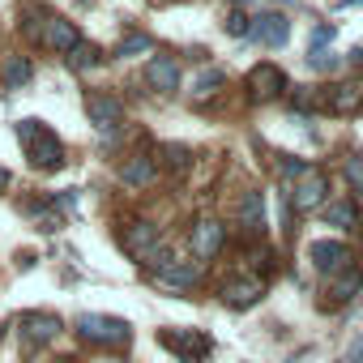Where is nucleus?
Returning <instances> with one entry per match:
<instances>
[{
    "instance_id": "39448f33",
    "label": "nucleus",
    "mask_w": 363,
    "mask_h": 363,
    "mask_svg": "<svg viewBox=\"0 0 363 363\" xmlns=\"http://www.w3.org/2000/svg\"><path fill=\"white\" fill-rule=\"evenodd\" d=\"M86 116H90V124L94 128H120L124 124V103L116 99V94H107V90H90L86 94Z\"/></svg>"
},
{
    "instance_id": "dca6fc26",
    "label": "nucleus",
    "mask_w": 363,
    "mask_h": 363,
    "mask_svg": "<svg viewBox=\"0 0 363 363\" xmlns=\"http://www.w3.org/2000/svg\"><path fill=\"white\" fill-rule=\"evenodd\" d=\"M235 214H240V227H244V231H252V235L265 231V197H261L257 189H248V193L240 197Z\"/></svg>"
},
{
    "instance_id": "20e7f679",
    "label": "nucleus",
    "mask_w": 363,
    "mask_h": 363,
    "mask_svg": "<svg viewBox=\"0 0 363 363\" xmlns=\"http://www.w3.org/2000/svg\"><path fill=\"white\" fill-rule=\"evenodd\" d=\"M189 244H193V257H197V261H214V257L223 252V244H227V227H223L218 218H197Z\"/></svg>"
},
{
    "instance_id": "2f4dec72",
    "label": "nucleus",
    "mask_w": 363,
    "mask_h": 363,
    "mask_svg": "<svg viewBox=\"0 0 363 363\" xmlns=\"http://www.w3.org/2000/svg\"><path fill=\"white\" fill-rule=\"evenodd\" d=\"M5 189H9V171H5V167H0V193H5Z\"/></svg>"
},
{
    "instance_id": "72a5a7b5",
    "label": "nucleus",
    "mask_w": 363,
    "mask_h": 363,
    "mask_svg": "<svg viewBox=\"0 0 363 363\" xmlns=\"http://www.w3.org/2000/svg\"><path fill=\"white\" fill-rule=\"evenodd\" d=\"M82 5H90V0H82Z\"/></svg>"
},
{
    "instance_id": "5701e85b",
    "label": "nucleus",
    "mask_w": 363,
    "mask_h": 363,
    "mask_svg": "<svg viewBox=\"0 0 363 363\" xmlns=\"http://www.w3.org/2000/svg\"><path fill=\"white\" fill-rule=\"evenodd\" d=\"M158 154H162V167H171V171H184V167L193 162V150H189V145H175V141L158 145Z\"/></svg>"
},
{
    "instance_id": "6ab92c4d",
    "label": "nucleus",
    "mask_w": 363,
    "mask_h": 363,
    "mask_svg": "<svg viewBox=\"0 0 363 363\" xmlns=\"http://www.w3.org/2000/svg\"><path fill=\"white\" fill-rule=\"evenodd\" d=\"M154 175H158V162L145 158V154H137V158H128V162L120 167V179H124L128 189H145V184H154Z\"/></svg>"
},
{
    "instance_id": "aec40b11",
    "label": "nucleus",
    "mask_w": 363,
    "mask_h": 363,
    "mask_svg": "<svg viewBox=\"0 0 363 363\" xmlns=\"http://www.w3.org/2000/svg\"><path fill=\"white\" fill-rule=\"evenodd\" d=\"M359 286H363V274H359L354 265H346V269L333 278V286H329V299H333V303H346V299H354V295H359Z\"/></svg>"
},
{
    "instance_id": "f8f14e48",
    "label": "nucleus",
    "mask_w": 363,
    "mask_h": 363,
    "mask_svg": "<svg viewBox=\"0 0 363 363\" xmlns=\"http://www.w3.org/2000/svg\"><path fill=\"white\" fill-rule=\"evenodd\" d=\"M308 261H312L320 274H337V269L350 265V252H346V244H337V240H312Z\"/></svg>"
},
{
    "instance_id": "c85d7f7f",
    "label": "nucleus",
    "mask_w": 363,
    "mask_h": 363,
    "mask_svg": "<svg viewBox=\"0 0 363 363\" xmlns=\"http://www.w3.org/2000/svg\"><path fill=\"white\" fill-rule=\"evenodd\" d=\"M329 39H333V26L325 22V26H316V30H312V43H308V52H320Z\"/></svg>"
},
{
    "instance_id": "7c9ffc66",
    "label": "nucleus",
    "mask_w": 363,
    "mask_h": 363,
    "mask_svg": "<svg viewBox=\"0 0 363 363\" xmlns=\"http://www.w3.org/2000/svg\"><path fill=\"white\" fill-rule=\"evenodd\" d=\"M342 363H363V333L346 346V359H342Z\"/></svg>"
},
{
    "instance_id": "f257e3e1",
    "label": "nucleus",
    "mask_w": 363,
    "mask_h": 363,
    "mask_svg": "<svg viewBox=\"0 0 363 363\" xmlns=\"http://www.w3.org/2000/svg\"><path fill=\"white\" fill-rule=\"evenodd\" d=\"M18 137H22V145H26V154H30L35 167H43V171H60V167H65V145H60V137H56L48 124L22 120V124H18Z\"/></svg>"
},
{
    "instance_id": "9d476101",
    "label": "nucleus",
    "mask_w": 363,
    "mask_h": 363,
    "mask_svg": "<svg viewBox=\"0 0 363 363\" xmlns=\"http://www.w3.org/2000/svg\"><path fill=\"white\" fill-rule=\"evenodd\" d=\"M325 193H329V184H325V175H320V167H312V171H308V175L299 179V184L291 189V206L308 214V210H316V206L325 201Z\"/></svg>"
},
{
    "instance_id": "4468645a",
    "label": "nucleus",
    "mask_w": 363,
    "mask_h": 363,
    "mask_svg": "<svg viewBox=\"0 0 363 363\" xmlns=\"http://www.w3.org/2000/svg\"><path fill=\"white\" fill-rule=\"evenodd\" d=\"M145 82H150V90H158V94H175V86H179V65H175V56H154V60L145 65Z\"/></svg>"
},
{
    "instance_id": "bb28decb",
    "label": "nucleus",
    "mask_w": 363,
    "mask_h": 363,
    "mask_svg": "<svg viewBox=\"0 0 363 363\" xmlns=\"http://www.w3.org/2000/svg\"><path fill=\"white\" fill-rule=\"evenodd\" d=\"M141 52H150V39H145V35H128V39L116 48V56H124V60H128V56H141Z\"/></svg>"
},
{
    "instance_id": "a211bd4d",
    "label": "nucleus",
    "mask_w": 363,
    "mask_h": 363,
    "mask_svg": "<svg viewBox=\"0 0 363 363\" xmlns=\"http://www.w3.org/2000/svg\"><path fill=\"white\" fill-rule=\"evenodd\" d=\"M120 244H124L128 257H141V252H150V248L158 244V231H154L150 223H128V227L120 231Z\"/></svg>"
},
{
    "instance_id": "7ed1b4c3",
    "label": "nucleus",
    "mask_w": 363,
    "mask_h": 363,
    "mask_svg": "<svg viewBox=\"0 0 363 363\" xmlns=\"http://www.w3.org/2000/svg\"><path fill=\"white\" fill-rule=\"evenodd\" d=\"M30 35H35L43 48H52V52H65V56H69L77 43H82V39H77V26H73L69 18H56V13H48V18H43V22H39Z\"/></svg>"
},
{
    "instance_id": "9b49d317",
    "label": "nucleus",
    "mask_w": 363,
    "mask_h": 363,
    "mask_svg": "<svg viewBox=\"0 0 363 363\" xmlns=\"http://www.w3.org/2000/svg\"><path fill=\"white\" fill-rule=\"evenodd\" d=\"M248 39H257V43H265V48H286L291 22H286L282 13H265V18L248 22Z\"/></svg>"
},
{
    "instance_id": "1a4fd4ad",
    "label": "nucleus",
    "mask_w": 363,
    "mask_h": 363,
    "mask_svg": "<svg viewBox=\"0 0 363 363\" xmlns=\"http://www.w3.org/2000/svg\"><path fill=\"white\" fill-rule=\"evenodd\" d=\"M320 107L329 116H359L363 111V86H325Z\"/></svg>"
},
{
    "instance_id": "0eeeda50",
    "label": "nucleus",
    "mask_w": 363,
    "mask_h": 363,
    "mask_svg": "<svg viewBox=\"0 0 363 363\" xmlns=\"http://www.w3.org/2000/svg\"><path fill=\"white\" fill-rule=\"evenodd\" d=\"M282 86H286V77H282V69L269 65V60L257 65V69L248 73V99H252V103H269V99H278Z\"/></svg>"
},
{
    "instance_id": "2eb2a0df",
    "label": "nucleus",
    "mask_w": 363,
    "mask_h": 363,
    "mask_svg": "<svg viewBox=\"0 0 363 363\" xmlns=\"http://www.w3.org/2000/svg\"><path fill=\"white\" fill-rule=\"evenodd\" d=\"M218 295H223L227 308H252V303L265 295V282H261V278H235V282H227Z\"/></svg>"
},
{
    "instance_id": "6e6552de",
    "label": "nucleus",
    "mask_w": 363,
    "mask_h": 363,
    "mask_svg": "<svg viewBox=\"0 0 363 363\" xmlns=\"http://www.w3.org/2000/svg\"><path fill=\"white\" fill-rule=\"evenodd\" d=\"M18 329H22L26 350H35V346L52 342V337L60 333V316H52V312H26V316L18 320Z\"/></svg>"
},
{
    "instance_id": "cd10ccee",
    "label": "nucleus",
    "mask_w": 363,
    "mask_h": 363,
    "mask_svg": "<svg viewBox=\"0 0 363 363\" xmlns=\"http://www.w3.org/2000/svg\"><path fill=\"white\" fill-rule=\"evenodd\" d=\"M308 65L320 69V73H333V69H342V56H333V52H308Z\"/></svg>"
},
{
    "instance_id": "ddd939ff",
    "label": "nucleus",
    "mask_w": 363,
    "mask_h": 363,
    "mask_svg": "<svg viewBox=\"0 0 363 363\" xmlns=\"http://www.w3.org/2000/svg\"><path fill=\"white\" fill-rule=\"evenodd\" d=\"M154 282L158 286H175V291H189V286L201 282V265H193V261H167V265L154 269Z\"/></svg>"
},
{
    "instance_id": "c756f323",
    "label": "nucleus",
    "mask_w": 363,
    "mask_h": 363,
    "mask_svg": "<svg viewBox=\"0 0 363 363\" xmlns=\"http://www.w3.org/2000/svg\"><path fill=\"white\" fill-rule=\"evenodd\" d=\"M227 35H248V18H244L240 9H235V13L227 18Z\"/></svg>"
},
{
    "instance_id": "a878e982",
    "label": "nucleus",
    "mask_w": 363,
    "mask_h": 363,
    "mask_svg": "<svg viewBox=\"0 0 363 363\" xmlns=\"http://www.w3.org/2000/svg\"><path fill=\"white\" fill-rule=\"evenodd\" d=\"M312 171V162H303V158H278V175L282 179H303Z\"/></svg>"
},
{
    "instance_id": "f03ea898",
    "label": "nucleus",
    "mask_w": 363,
    "mask_h": 363,
    "mask_svg": "<svg viewBox=\"0 0 363 363\" xmlns=\"http://www.w3.org/2000/svg\"><path fill=\"white\" fill-rule=\"evenodd\" d=\"M77 333L86 337V342H94V346H124L128 337H133V329H128V320H120V316H99V312H82L77 320Z\"/></svg>"
},
{
    "instance_id": "393cba45",
    "label": "nucleus",
    "mask_w": 363,
    "mask_h": 363,
    "mask_svg": "<svg viewBox=\"0 0 363 363\" xmlns=\"http://www.w3.org/2000/svg\"><path fill=\"white\" fill-rule=\"evenodd\" d=\"M342 171H346V184L363 197V158H359V154H350V158L342 162Z\"/></svg>"
},
{
    "instance_id": "b1692460",
    "label": "nucleus",
    "mask_w": 363,
    "mask_h": 363,
    "mask_svg": "<svg viewBox=\"0 0 363 363\" xmlns=\"http://www.w3.org/2000/svg\"><path fill=\"white\" fill-rule=\"evenodd\" d=\"M218 86H223V73L218 69H201L197 82H193V99H210V94H218Z\"/></svg>"
},
{
    "instance_id": "f3484780",
    "label": "nucleus",
    "mask_w": 363,
    "mask_h": 363,
    "mask_svg": "<svg viewBox=\"0 0 363 363\" xmlns=\"http://www.w3.org/2000/svg\"><path fill=\"white\" fill-rule=\"evenodd\" d=\"M0 77H5V90H22V86L35 77L30 56H22V52H5V60H0Z\"/></svg>"
},
{
    "instance_id": "412c9836",
    "label": "nucleus",
    "mask_w": 363,
    "mask_h": 363,
    "mask_svg": "<svg viewBox=\"0 0 363 363\" xmlns=\"http://www.w3.org/2000/svg\"><path fill=\"white\" fill-rule=\"evenodd\" d=\"M320 218H325L329 227H354V223H359V206L342 197V201H333V206H325V214H320Z\"/></svg>"
},
{
    "instance_id": "423d86ee",
    "label": "nucleus",
    "mask_w": 363,
    "mask_h": 363,
    "mask_svg": "<svg viewBox=\"0 0 363 363\" xmlns=\"http://www.w3.org/2000/svg\"><path fill=\"white\" fill-rule=\"evenodd\" d=\"M158 342H162V346H171V350H179L184 359H201V354H210V350H214L210 333H201V329H162V333H158Z\"/></svg>"
},
{
    "instance_id": "473e14b6",
    "label": "nucleus",
    "mask_w": 363,
    "mask_h": 363,
    "mask_svg": "<svg viewBox=\"0 0 363 363\" xmlns=\"http://www.w3.org/2000/svg\"><path fill=\"white\" fill-rule=\"evenodd\" d=\"M184 363H197V359H184Z\"/></svg>"
},
{
    "instance_id": "4be33fe9",
    "label": "nucleus",
    "mask_w": 363,
    "mask_h": 363,
    "mask_svg": "<svg viewBox=\"0 0 363 363\" xmlns=\"http://www.w3.org/2000/svg\"><path fill=\"white\" fill-rule=\"evenodd\" d=\"M103 65V52L94 48V43H77L73 52H69V69H77V73H86V69H99Z\"/></svg>"
}]
</instances>
